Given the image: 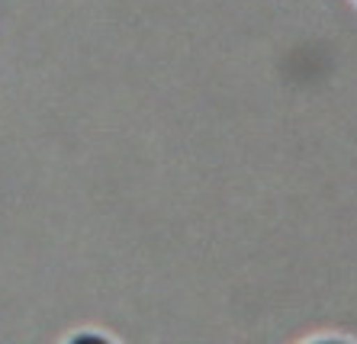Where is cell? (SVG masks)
I'll return each mask as SVG.
<instances>
[{
    "instance_id": "cell-1",
    "label": "cell",
    "mask_w": 357,
    "mask_h": 344,
    "mask_svg": "<svg viewBox=\"0 0 357 344\" xmlns=\"http://www.w3.org/2000/svg\"><path fill=\"white\" fill-rule=\"evenodd\" d=\"M65 344H116V341L107 335H100V331H77V335H71Z\"/></svg>"
},
{
    "instance_id": "cell-2",
    "label": "cell",
    "mask_w": 357,
    "mask_h": 344,
    "mask_svg": "<svg viewBox=\"0 0 357 344\" xmlns=\"http://www.w3.org/2000/svg\"><path fill=\"white\" fill-rule=\"evenodd\" d=\"M306 344H354L351 338H338V335H328V338H316V341H306Z\"/></svg>"
}]
</instances>
